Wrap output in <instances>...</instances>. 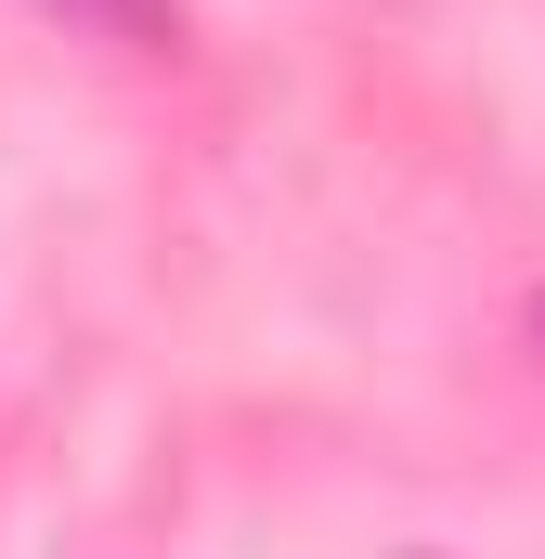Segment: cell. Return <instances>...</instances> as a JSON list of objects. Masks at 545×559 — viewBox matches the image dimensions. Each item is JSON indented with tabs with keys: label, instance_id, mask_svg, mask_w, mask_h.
Here are the masks:
<instances>
[{
	"label": "cell",
	"instance_id": "1",
	"mask_svg": "<svg viewBox=\"0 0 545 559\" xmlns=\"http://www.w3.org/2000/svg\"><path fill=\"white\" fill-rule=\"evenodd\" d=\"M39 13H65V26H92L118 52H169L182 39V0H39Z\"/></svg>",
	"mask_w": 545,
	"mask_h": 559
},
{
	"label": "cell",
	"instance_id": "2",
	"mask_svg": "<svg viewBox=\"0 0 545 559\" xmlns=\"http://www.w3.org/2000/svg\"><path fill=\"white\" fill-rule=\"evenodd\" d=\"M520 325H533V352H545V286H533V299H520Z\"/></svg>",
	"mask_w": 545,
	"mask_h": 559
}]
</instances>
